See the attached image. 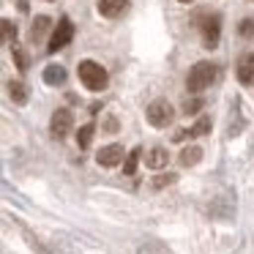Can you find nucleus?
Segmentation results:
<instances>
[{"label": "nucleus", "instance_id": "7", "mask_svg": "<svg viewBox=\"0 0 254 254\" xmlns=\"http://www.w3.org/2000/svg\"><path fill=\"white\" fill-rule=\"evenodd\" d=\"M128 11V0H99V14L107 19H118Z\"/></svg>", "mask_w": 254, "mask_h": 254}, {"label": "nucleus", "instance_id": "20", "mask_svg": "<svg viewBox=\"0 0 254 254\" xmlns=\"http://www.w3.org/2000/svg\"><path fill=\"white\" fill-rule=\"evenodd\" d=\"M238 33H241L243 39H252V36H254V19H252V17L241 19V25H238Z\"/></svg>", "mask_w": 254, "mask_h": 254}, {"label": "nucleus", "instance_id": "21", "mask_svg": "<svg viewBox=\"0 0 254 254\" xmlns=\"http://www.w3.org/2000/svg\"><path fill=\"white\" fill-rule=\"evenodd\" d=\"M14 63H17V68H19V71H28V66H30V58L25 55L22 50H14Z\"/></svg>", "mask_w": 254, "mask_h": 254}, {"label": "nucleus", "instance_id": "6", "mask_svg": "<svg viewBox=\"0 0 254 254\" xmlns=\"http://www.w3.org/2000/svg\"><path fill=\"white\" fill-rule=\"evenodd\" d=\"M74 126V115L68 110H55V115H52V123H50V131L55 139H63L68 131H71Z\"/></svg>", "mask_w": 254, "mask_h": 254}, {"label": "nucleus", "instance_id": "8", "mask_svg": "<svg viewBox=\"0 0 254 254\" xmlns=\"http://www.w3.org/2000/svg\"><path fill=\"white\" fill-rule=\"evenodd\" d=\"M96 161H99L101 167H115L123 161V145H107V148H101L99 153H96Z\"/></svg>", "mask_w": 254, "mask_h": 254}, {"label": "nucleus", "instance_id": "18", "mask_svg": "<svg viewBox=\"0 0 254 254\" xmlns=\"http://www.w3.org/2000/svg\"><path fill=\"white\" fill-rule=\"evenodd\" d=\"M0 25H3V41L11 44V41L17 39V25H14L11 19H0Z\"/></svg>", "mask_w": 254, "mask_h": 254}, {"label": "nucleus", "instance_id": "4", "mask_svg": "<svg viewBox=\"0 0 254 254\" xmlns=\"http://www.w3.org/2000/svg\"><path fill=\"white\" fill-rule=\"evenodd\" d=\"M74 39V22L68 17H61V22H58V28L52 30V39L50 44H47V52L50 55H55L58 50H63V47H68Z\"/></svg>", "mask_w": 254, "mask_h": 254}, {"label": "nucleus", "instance_id": "19", "mask_svg": "<svg viewBox=\"0 0 254 254\" xmlns=\"http://www.w3.org/2000/svg\"><path fill=\"white\" fill-rule=\"evenodd\" d=\"M202 107H205L202 99H186V101H183V115H197Z\"/></svg>", "mask_w": 254, "mask_h": 254}, {"label": "nucleus", "instance_id": "13", "mask_svg": "<svg viewBox=\"0 0 254 254\" xmlns=\"http://www.w3.org/2000/svg\"><path fill=\"white\" fill-rule=\"evenodd\" d=\"M199 159H202V148H197V145H189V148L181 150V164L183 167H194Z\"/></svg>", "mask_w": 254, "mask_h": 254}, {"label": "nucleus", "instance_id": "14", "mask_svg": "<svg viewBox=\"0 0 254 254\" xmlns=\"http://www.w3.org/2000/svg\"><path fill=\"white\" fill-rule=\"evenodd\" d=\"M93 131H96L93 123H85V126L79 128V131H77V145H79V148H88V145L93 142Z\"/></svg>", "mask_w": 254, "mask_h": 254}, {"label": "nucleus", "instance_id": "10", "mask_svg": "<svg viewBox=\"0 0 254 254\" xmlns=\"http://www.w3.org/2000/svg\"><path fill=\"white\" fill-rule=\"evenodd\" d=\"M167 161H170V153H167V148H161V145L145 156V164H148L150 170H161V167H167Z\"/></svg>", "mask_w": 254, "mask_h": 254}, {"label": "nucleus", "instance_id": "24", "mask_svg": "<svg viewBox=\"0 0 254 254\" xmlns=\"http://www.w3.org/2000/svg\"><path fill=\"white\" fill-rule=\"evenodd\" d=\"M252 3H254V0H252Z\"/></svg>", "mask_w": 254, "mask_h": 254}, {"label": "nucleus", "instance_id": "16", "mask_svg": "<svg viewBox=\"0 0 254 254\" xmlns=\"http://www.w3.org/2000/svg\"><path fill=\"white\" fill-rule=\"evenodd\" d=\"M139 153H142V148H134L131 153L126 156V164H123V175H134V172H137V161H139Z\"/></svg>", "mask_w": 254, "mask_h": 254}, {"label": "nucleus", "instance_id": "1", "mask_svg": "<svg viewBox=\"0 0 254 254\" xmlns=\"http://www.w3.org/2000/svg\"><path fill=\"white\" fill-rule=\"evenodd\" d=\"M216 79V66L210 61H199L197 66L189 71V79H186V88L191 93H202L205 88H210Z\"/></svg>", "mask_w": 254, "mask_h": 254}, {"label": "nucleus", "instance_id": "9", "mask_svg": "<svg viewBox=\"0 0 254 254\" xmlns=\"http://www.w3.org/2000/svg\"><path fill=\"white\" fill-rule=\"evenodd\" d=\"M238 79H241L243 85L254 82V52H249V55L241 58V63H238Z\"/></svg>", "mask_w": 254, "mask_h": 254}, {"label": "nucleus", "instance_id": "12", "mask_svg": "<svg viewBox=\"0 0 254 254\" xmlns=\"http://www.w3.org/2000/svg\"><path fill=\"white\" fill-rule=\"evenodd\" d=\"M44 82L47 85H63L66 82V68L63 66H47L44 68Z\"/></svg>", "mask_w": 254, "mask_h": 254}, {"label": "nucleus", "instance_id": "23", "mask_svg": "<svg viewBox=\"0 0 254 254\" xmlns=\"http://www.w3.org/2000/svg\"><path fill=\"white\" fill-rule=\"evenodd\" d=\"M181 3H191V0H181Z\"/></svg>", "mask_w": 254, "mask_h": 254}, {"label": "nucleus", "instance_id": "2", "mask_svg": "<svg viewBox=\"0 0 254 254\" xmlns=\"http://www.w3.org/2000/svg\"><path fill=\"white\" fill-rule=\"evenodd\" d=\"M79 79H82V85L88 90L99 93V90H104V85H107V71L93 61H82L79 63Z\"/></svg>", "mask_w": 254, "mask_h": 254}, {"label": "nucleus", "instance_id": "15", "mask_svg": "<svg viewBox=\"0 0 254 254\" xmlns=\"http://www.w3.org/2000/svg\"><path fill=\"white\" fill-rule=\"evenodd\" d=\"M8 93H11V99L17 101V104H25V101H28V88H25L22 82H8Z\"/></svg>", "mask_w": 254, "mask_h": 254}, {"label": "nucleus", "instance_id": "3", "mask_svg": "<svg viewBox=\"0 0 254 254\" xmlns=\"http://www.w3.org/2000/svg\"><path fill=\"white\" fill-rule=\"evenodd\" d=\"M172 118H175V110H172V104L167 99H156V101H150V104H148L150 126L164 128V126H170V123H172Z\"/></svg>", "mask_w": 254, "mask_h": 254}, {"label": "nucleus", "instance_id": "5", "mask_svg": "<svg viewBox=\"0 0 254 254\" xmlns=\"http://www.w3.org/2000/svg\"><path fill=\"white\" fill-rule=\"evenodd\" d=\"M199 28H202V47L205 50H213V47H219V36H221V19L216 17H208L205 22H199Z\"/></svg>", "mask_w": 254, "mask_h": 254}, {"label": "nucleus", "instance_id": "17", "mask_svg": "<svg viewBox=\"0 0 254 254\" xmlns=\"http://www.w3.org/2000/svg\"><path fill=\"white\" fill-rule=\"evenodd\" d=\"M189 131H191V137H202V134H208V131H210V118H208V115L199 118V121L194 123L191 128H189Z\"/></svg>", "mask_w": 254, "mask_h": 254}, {"label": "nucleus", "instance_id": "11", "mask_svg": "<svg viewBox=\"0 0 254 254\" xmlns=\"http://www.w3.org/2000/svg\"><path fill=\"white\" fill-rule=\"evenodd\" d=\"M50 17H36L33 19V25H30V41H33V44H36V41H41V39H44V33H47V30H50Z\"/></svg>", "mask_w": 254, "mask_h": 254}, {"label": "nucleus", "instance_id": "22", "mask_svg": "<svg viewBox=\"0 0 254 254\" xmlns=\"http://www.w3.org/2000/svg\"><path fill=\"white\" fill-rule=\"evenodd\" d=\"M172 181H175V175H170V172H167V175L156 178V186H164V183H172Z\"/></svg>", "mask_w": 254, "mask_h": 254}]
</instances>
